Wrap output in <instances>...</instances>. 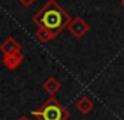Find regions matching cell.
I'll return each instance as SVG.
<instances>
[{"label":"cell","instance_id":"obj_1","mask_svg":"<svg viewBox=\"0 0 124 120\" xmlns=\"http://www.w3.org/2000/svg\"><path fill=\"white\" fill-rule=\"evenodd\" d=\"M72 21V16L61 8L55 0L48 2L32 16V22L38 28H47L57 35L67 28L69 22Z\"/></svg>","mask_w":124,"mask_h":120},{"label":"cell","instance_id":"obj_2","mask_svg":"<svg viewBox=\"0 0 124 120\" xmlns=\"http://www.w3.org/2000/svg\"><path fill=\"white\" fill-rule=\"evenodd\" d=\"M37 120H67L70 117V111L61 104L54 95L45 100L38 110L31 113Z\"/></svg>","mask_w":124,"mask_h":120},{"label":"cell","instance_id":"obj_3","mask_svg":"<svg viewBox=\"0 0 124 120\" xmlns=\"http://www.w3.org/2000/svg\"><path fill=\"white\" fill-rule=\"evenodd\" d=\"M89 24L82 18V16H76V18H72V21L69 22V25H67V31L73 35V37H76V38H82L88 31H89Z\"/></svg>","mask_w":124,"mask_h":120},{"label":"cell","instance_id":"obj_4","mask_svg":"<svg viewBox=\"0 0 124 120\" xmlns=\"http://www.w3.org/2000/svg\"><path fill=\"white\" fill-rule=\"evenodd\" d=\"M23 62V54L21 51H15L10 54H3V66L9 70L18 69Z\"/></svg>","mask_w":124,"mask_h":120},{"label":"cell","instance_id":"obj_5","mask_svg":"<svg viewBox=\"0 0 124 120\" xmlns=\"http://www.w3.org/2000/svg\"><path fill=\"white\" fill-rule=\"evenodd\" d=\"M21 50H22V45L13 37H8L0 44V51L3 54H10V53H15V51H21Z\"/></svg>","mask_w":124,"mask_h":120},{"label":"cell","instance_id":"obj_6","mask_svg":"<svg viewBox=\"0 0 124 120\" xmlns=\"http://www.w3.org/2000/svg\"><path fill=\"white\" fill-rule=\"evenodd\" d=\"M93 107H95L93 101H92L89 97H86V95H82V97L76 101V110H78L80 114H89V113H92Z\"/></svg>","mask_w":124,"mask_h":120},{"label":"cell","instance_id":"obj_7","mask_svg":"<svg viewBox=\"0 0 124 120\" xmlns=\"http://www.w3.org/2000/svg\"><path fill=\"white\" fill-rule=\"evenodd\" d=\"M60 88H61V84H60L54 76L47 78V79H45V82L42 84V89H44L47 94H50V95H54L55 92H58V91H60Z\"/></svg>","mask_w":124,"mask_h":120},{"label":"cell","instance_id":"obj_8","mask_svg":"<svg viewBox=\"0 0 124 120\" xmlns=\"http://www.w3.org/2000/svg\"><path fill=\"white\" fill-rule=\"evenodd\" d=\"M55 37H57V34L53 32V31H50V29H47V28H38V31L35 32V38H37L39 43H42V44L50 43V41L54 40Z\"/></svg>","mask_w":124,"mask_h":120},{"label":"cell","instance_id":"obj_9","mask_svg":"<svg viewBox=\"0 0 124 120\" xmlns=\"http://www.w3.org/2000/svg\"><path fill=\"white\" fill-rule=\"evenodd\" d=\"M18 2H19L23 8H29L31 5H34V3L37 2V0H18Z\"/></svg>","mask_w":124,"mask_h":120},{"label":"cell","instance_id":"obj_10","mask_svg":"<svg viewBox=\"0 0 124 120\" xmlns=\"http://www.w3.org/2000/svg\"><path fill=\"white\" fill-rule=\"evenodd\" d=\"M18 120H29V119H28V117H26V116H21V117H19V119H18Z\"/></svg>","mask_w":124,"mask_h":120},{"label":"cell","instance_id":"obj_11","mask_svg":"<svg viewBox=\"0 0 124 120\" xmlns=\"http://www.w3.org/2000/svg\"><path fill=\"white\" fill-rule=\"evenodd\" d=\"M121 6H123V8H124V0H121Z\"/></svg>","mask_w":124,"mask_h":120}]
</instances>
